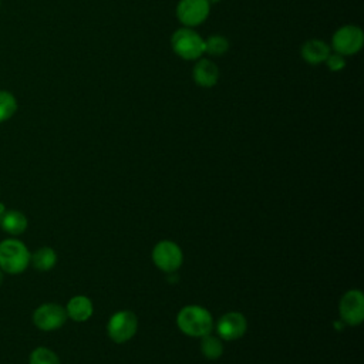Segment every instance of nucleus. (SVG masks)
Here are the masks:
<instances>
[{
	"label": "nucleus",
	"mask_w": 364,
	"mask_h": 364,
	"mask_svg": "<svg viewBox=\"0 0 364 364\" xmlns=\"http://www.w3.org/2000/svg\"><path fill=\"white\" fill-rule=\"evenodd\" d=\"M176 324L182 333L191 337H203L210 334L213 320L210 313L200 306H186L176 317Z\"/></svg>",
	"instance_id": "nucleus-1"
},
{
	"label": "nucleus",
	"mask_w": 364,
	"mask_h": 364,
	"mask_svg": "<svg viewBox=\"0 0 364 364\" xmlns=\"http://www.w3.org/2000/svg\"><path fill=\"white\" fill-rule=\"evenodd\" d=\"M30 263V252L18 239H4L0 242V269L10 274L26 270Z\"/></svg>",
	"instance_id": "nucleus-2"
},
{
	"label": "nucleus",
	"mask_w": 364,
	"mask_h": 364,
	"mask_svg": "<svg viewBox=\"0 0 364 364\" xmlns=\"http://www.w3.org/2000/svg\"><path fill=\"white\" fill-rule=\"evenodd\" d=\"M172 50L183 60H198L205 54V40L191 27L178 28L171 38Z\"/></svg>",
	"instance_id": "nucleus-3"
},
{
	"label": "nucleus",
	"mask_w": 364,
	"mask_h": 364,
	"mask_svg": "<svg viewBox=\"0 0 364 364\" xmlns=\"http://www.w3.org/2000/svg\"><path fill=\"white\" fill-rule=\"evenodd\" d=\"M364 44V34L358 26L346 24L340 27L331 38V48L334 53L341 55H353L357 54Z\"/></svg>",
	"instance_id": "nucleus-4"
},
{
	"label": "nucleus",
	"mask_w": 364,
	"mask_h": 364,
	"mask_svg": "<svg viewBox=\"0 0 364 364\" xmlns=\"http://www.w3.org/2000/svg\"><path fill=\"white\" fill-rule=\"evenodd\" d=\"M138 320L132 311H117L108 321V336L115 343H125L136 333Z\"/></svg>",
	"instance_id": "nucleus-5"
},
{
	"label": "nucleus",
	"mask_w": 364,
	"mask_h": 364,
	"mask_svg": "<svg viewBox=\"0 0 364 364\" xmlns=\"http://www.w3.org/2000/svg\"><path fill=\"white\" fill-rule=\"evenodd\" d=\"M152 260L164 272L172 273L182 264L183 256L181 247L171 240H162L155 245L152 250Z\"/></svg>",
	"instance_id": "nucleus-6"
},
{
	"label": "nucleus",
	"mask_w": 364,
	"mask_h": 364,
	"mask_svg": "<svg viewBox=\"0 0 364 364\" xmlns=\"http://www.w3.org/2000/svg\"><path fill=\"white\" fill-rule=\"evenodd\" d=\"M210 11L208 0H179L176 6V17L183 27H196L203 23Z\"/></svg>",
	"instance_id": "nucleus-7"
},
{
	"label": "nucleus",
	"mask_w": 364,
	"mask_h": 364,
	"mask_svg": "<svg viewBox=\"0 0 364 364\" xmlns=\"http://www.w3.org/2000/svg\"><path fill=\"white\" fill-rule=\"evenodd\" d=\"M67 320V311L63 306L55 303H46L37 307L33 313V321L36 327L44 331L60 328Z\"/></svg>",
	"instance_id": "nucleus-8"
},
{
	"label": "nucleus",
	"mask_w": 364,
	"mask_h": 364,
	"mask_svg": "<svg viewBox=\"0 0 364 364\" xmlns=\"http://www.w3.org/2000/svg\"><path fill=\"white\" fill-rule=\"evenodd\" d=\"M338 311L344 323L358 326L364 318V296L360 290H348L340 300Z\"/></svg>",
	"instance_id": "nucleus-9"
},
{
	"label": "nucleus",
	"mask_w": 364,
	"mask_h": 364,
	"mask_svg": "<svg viewBox=\"0 0 364 364\" xmlns=\"http://www.w3.org/2000/svg\"><path fill=\"white\" fill-rule=\"evenodd\" d=\"M246 328H247L246 318L243 317V314L237 311H230L223 314L216 324L218 334L225 340L240 338L246 333Z\"/></svg>",
	"instance_id": "nucleus-10"
},
{
	"label": "nucleus",
	"mask_w": 364,
	"mask_h": 364,
	"mask_svg": "<svg viewBox=\"0 0 364 364\" xmlns=\"http://www.w3.org/2000/svg\"><path fill=\"white\" fill-rule=\"evenodd\" d=\"M192 78L199 87L210 88L219 80V68L212 60L198 58L192 71Z\"/></svg>",
	"instance_id": "nucleus-11"
},
{
	"label": "nucleus",
	"mask_w": 364,
	"mask_h": 364,
	"mask_svg": "<svg viewBox=\"0 0 364 364\" xmlns=\"http://www.w3.org/2000/svg\"><path fill=\"white\" fill-rule=\"evenodd\" d=\"M300 53L306 63L316 65V64L324 63L326 58L328 57V54L331 53V50L326 41L318 40V38H311V40H307L301 46Z\"/></svg>",
	"instance_id": "nucleus-12"
},
{
	"label": "nucleus",
	"mask_w": 364,
	"mask_h": 364,
	"mask_svg": "<svg viewBox=\"0 0 364 364\" xmlns=\"http://www.w3.org/2000/svg\"><path fill=\"white\" fill-rule=\"evenodd\" d=\"M0 226L11 236H18L27 229V218L16 209H10L1 213Z\"/></svg>",
	"instance_id": "nucleus-13"
},
{
	"label": "nucleus",
	"mask_w": 364,
	"mask_h": 364,
	"mask_svg": "<svg viewBox=\"0 0 364 364\" xmlns=\"http://www.w3.org/2000/svg\"><path fill=\"white\" fill-rule=\"evenodd\" d=\"M92 303L88 297L85 296H75L73 297L67 307H65V311H67V316L71 317L74 321H85L91 317L92 314Z\"/></svg>",
	"instance_id": "nucleus-14"
},
{
	"label": "nucleus",
	"mask_w": 364,
	"mask_h": 364,
	"mask_svg": "<svg viewBox=\"0 0 364 364\" xmlns=\"http://www.w3.org/2000/svg\"><path fill=\"white\" fill-rule=\"evenodd\" d=\"M30 260L37 270L47 272L54 267L57 262V255L51 247L46 246V247H40L33 255H30Z\"/></svg>",
	"instance_id": "nucleus-15"
},
{
	"label": "nucleus",
	"mask_w": 364,
	"mask_h": 364,
	"mask_svg": "<svg viewBox=\"0 0 364 364\" xmlns=\"http://www.w3.org/2000/svg\"><path fill=\"white\" fill-rule=\"evenodd\" d=\"M200 351L209 360H218L223 353V346L218 337L206 334L200 337Z\"/></svg>",
	"instance_id": "nucleus-16"
},
{
	"label": "nucleus",
	"mask_w": 364,
	"mask_h": 364,
	"mask_svg": "<svg viewBox=\"0 0 364 364\" xmlns=\"http://www.w3.org/2000/svg\"><path fill=\"white\" fill-rule=\"evenodd\" d=\"M17 111L16 97L4 90H0V122L7 121Z\"/></svg>",
	"instance_id": "nucleus-17"
},
{
	"label": "nucleus",
	"mask_w": 364,
	"mask_h": 364,
	"mask_svg": "<svg viewBox=\"0 0 364 364\" xmlns=\"http://www.w3.org/2000/svg\"><path fill=\"white\" fill-rule=\"evenodd\" d=\"M229 50V41L220 34L209 36L205 40V53L209 55H223Z\"/></svg>",
	"instance_id": "nucleus-18"
},
{
	"label": "nucleus",
	"mask_w": 364,
	"mask_h": 364,
	"mask_svg": "<svg viewBox=\"0 0 364 364\" xmlns=\"http://www.w3.org/2000/svg\"><path fill=\"white\" fill-rule=\"evenodd\" d=\"M30 364H60V360L54 351L47 347H37L31 351Z\"/></svg>",
	"instance_id": "nucleus-19"
},
{
	"label": "nucleus",
	"mask_w": 364,
	"mask_h": 364,
	"mask_svg": "<svg viewBox=\"0 0 364 364\" xmlns=\"http://www.w3.org/2000/svg\"><path fill=\"white\" fill-rule=\"evenodd\" d=\"M324 63H326L327 68L334 73L341 71L346 67V58H344V55H341L338 53H330Z\"/></svg>",
	"instance_id": "nucleus-20"
},
{
	"label": "nucleus",
	"mask_w": 364,
	"mask_h": 364,
	"mask_svg": "<svg viewBox=\"0 0 364 364\" xmlns=\"http://www.w3.org/2000/svg\"><path fill=\"white\" fill-rule=\"evenodd\" d=\"M3 279H4V276H3V270L0 269V286H1V283H3Z\"/></svg>",
	"instance_id": "nucleus-21"
},
{
	"label": "nucleus",
	"mask_w": 364,
	"mask_h": 364,
	"mask_svg": "<svg viewBox=\"0 0 364 364\" xmlns=\"http://www.w3.org/2000/svg\"><path fill=\"white\" fill-rule=\"evenodd\" d=\"M219 1H220V0H208L209 4H215V3H219Z\"/></svg>",
	"instance_id": "nucleus-22"
}]
</instances>
